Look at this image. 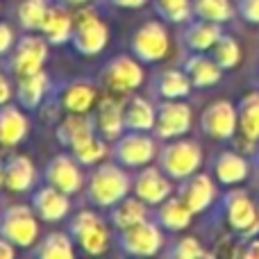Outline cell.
I'll return each instance as SVG.
<instances>
[{
	"label": "cell",
	"mask_w": 259,
	"mask_h": 259,
	"mask_svg": "<svg viewBox=\"0 0 259 259\" xmlns=\"http://www.w3.org/2000/svg\"><path fill=\"white\" fill-rule=\"evenodd\" d=\"M193 3V16L196 18H205V21H214V23H228L234 18L237 9L230 0H191Z\"/></svg>",
	"instance_id": "e575fe53"
},
{
	"label": "cell",
	"mask_w": 259,
	"mask_h": 259,
	"mask_svg": "<svg viewBox=\"0 0 259 259\" xmlns=\"http://www.w3.org/2000/svg\"><path fill=\"white\" fill-rule=\"evenodd\" d=\"M123 114H125V130H132V132H152L155 130L157 107L148 98L127 96L123 100Z\"/></svg>",
	"instance_id": "f1b7e54d"
},
{
	"label": "cell",
	"mask_w": 259,
	"mask_h": 259,
	"mask_svg": "<svg viewBox=\"0 0 259 259\" xmlns=\"http://www.w3.org/2000/svg\"><path fill=\"white\" fill-rule=\"evenodd\" d=\"M30 205L34 209V214L39 216V221H44V223H62L71 214L73 202L68 193L46 184V187H39L32 193Z\"/></svg>",
	"instance_id": "2e32d148"
},
{
	"label": "cell",
	"mask_w": 259,
	"mask_h": 259,
	"mask_svg": "<svg viewBox=\"0 0 259 259\" xmlns=\"http://www.w3.org/2000/svg\"><path fill=\"white\" fill-rule=\"evenodd\" d=\"M164 232L166 230L155 219L152 221L146 219L127 230H118V237H116L118 252L130 257H152L164 248L166 243Z\"/></svg>",
	"instance_id": "277c9868"
},
{
	"label": "cell",
	"mask_w": 259,
	"mask_h": 259,
	"mask_svg": "<svg viewBox=\"0 0 259 259\" xmlns=\"http://www.w3.org/2000/svg\"><path fill=\"white\" fill-rule=\"evenodd\" d=\"M146 80L143 64L134 55H114L100 68V84L112 94H132Z\"/></svg>",
	"instance_id": "5b68a950"
},
{
	"label": "cell",
	"mask_w": 259,
	"mask_h": 259,
	"mask_svg": "<svg viewBox=\"0 0 259 259\" xmlns=\"http://www.w3.org/2000/svg\"><path fill=\"white\" fill-rule=\"evenodd\" d=\"M109 223L116 230H127L132 225L141 223V221L150 219L148 214V205L137 196H127L121 202H116L114 207H109Z\"/></svg>",
	"instance_id": "4dcf8cb0"
},
{
	"label": "cell",
	"mask_w": 259,
	"mask_h": 259,
	"mask_svg": "<svg viewBox=\"0 0 259 259\" xmlns=\"http://www.w3.org/2000/svg\"><path fill=\"white\" fill-rule=\"evenodd\" d=\"M112 152V159L116 164L125 166V168H141V166H148L152 159L157 157L159 148H157V137L148 132H132V130H125L116 141L109 148Z\"/></svg>",
	"instance_id": "8992f818"
},
{
	"label": "cell",
	"mask_w": 259,
	"mask_h": 259,
	"mask_svg": "<svg viewBox=\"0 0 259 259\" xmlns=\"http://www.w3.org/2000/svg\"><path fill=\"white\" fill-rule=\"evenodd\" d=\"M14 44H16V39H14L12 25H9V23H0V57L12 53Z\"/></svg>",
	"instance_id": "60d3db41"
},
{
	"label": "cell",
	"mask_w": 259,
	"mask_h": 259,
	"mask_svg": "<svg viewBox=\"0 0 259 259\" xmlns=\"http://www.w3.org/2000/svg\"><path fill=\"white\" fill-rule=\"evenodd\" d=\"M239 109V127L241 134L250 141H259V94H246L241 103L237 105Z\"/></svg>",
	"instance_id": "d6a6232c"
},
{
	"label": "cell",
	"mask_w": 259,
	"mask_h": 259,
	"mask_svg": "<svg viewBox=\"0 0 259 259\" xmlns=\"http://www.w3.org/2000/svg\"><path fill=\"white\" fill-rule=\"evenodd\" d=\"M173 180L159 166H143L132 180V193L148 207H157L173 196Z\"/></svg>",
	"instance_id": "9a60e30c"
},
{
	"label": "cell",
	"mask_w": 259,
	"mask_h": 259,
	"mask_svg": "<svg viewBox=\"0 0 259 259\" xmlns=\"http://www.w3.org/2000/svg\"><path fill=\"white\" fill-rule=\"evenodd\" d=\"M170 39L166 25L159 21H146L130 39V53L141 64H155L168 55Z\"/></svg>",
	"instance_id": "30bf717a"
},
{
	"label": "cell",
	"mask_w": 259,
	"mask_h": 259,
	"mask_svg": "<svg viewBox=\"0 0 259 259\" xmlns=\"http://www.w3.org/2000/svg\"><path fill=\"white\" fill-rule=\"evenodd\" d=\"M109 3L116 5V7H123V9H139V7H143L148 0H109Z\"/></svg>",
	"instance_id": "f6af8a7d"
},
{
	"label": "cell",
	"mask_w": 259,
	"mask_h": 259,
	"mask_svg": "<svg viewBox=\"0 0 259 259\" xmlns=\"http://www.w3.org/2000/svg\"><path fill=\"white\" fill-rule=\"evenodd\" d=\"M50 87L53 84H50V77L46 71L18 77L16 80V103L21 105L25 112L39 109L41 105L46 103V98H48Z\"/></svg>",
	"instance_id": "603a6c76"
},
{
	"label": "cell",
	"mask_w": 259,
	"mask_h": 259,
	"mask_svg": "<svg viewBox=\"0 0 259 259\" xmlns=\"http://www.w3.org/2000/svg\"><path fill=\"white\" fill-rule=\"evenodd\" d=\"M252 161H255V166H259V143H257V150H255V155H252Z\"/></svg>",
	"instance_id": "c3c4849f"
},
{
	"label": "cell",
	"mask_w": 259,
	"mask_h": 259,
	"mask_svg": "<svg viewBox=\"0 0 259 259\" xmlns=\"http://www.w3.org/2000/svg\"><path fill=\"white\" fill-rule=\"evenodd\" d=\"M30 121L23 114L21 105H0V146L14 148L27 137Z\"/></svg>",
	"instance_id": "4316f807"
},
{
	"label": "cell",
	"mask_w": 259,
	"mask_h": 259,
	"mask_svg": "<svg viewBox=\"0 0 259 259\" xmlns=\"http://www.w3.org/2000/svg\"><path fill=\"white\" fill-rule=\"evenodd\" d=\"M53 3L64 5V7H84V5L91 3V0H53Z\"/></svg>",
	"instance_id": "bcb514c9"
},
{
	"label": "cell",
	"mask_w": 259,
	"mask_h": 259,
	"mask_svg": "<svg viewBox=\"0 0 259 259\" xmlns=\"http://www.w3.org/2000/svg\"><path fill=\"white\" fill-rule=\"evenodd\" d=\"M44 182L50 187L59 189V191L75 196L84 189V173H82V164L68 152H59L46 164L44 168Z\"/></svg>",
	"instance_id": "4fadbf2b"
},
{
	"label": "cell",
	"mask_w": 259,
	"mask_h": 259,
	"mask_svg": "<svg viewBox=\"0 0 259 259\" xmlns=\"http://www.w3.org/2000/svg\"><path fill=\"white\" fill-rule=\"evenodd\" d=\"M5 187V161L0 159V189Z\"/></svg>",
	"instance_id": "7dc6e473"
},
{
	"label": "cell",
	"mask_w": 259,
	"mask_h": 259,
	"mask_svg": "<svg viewBox=\"0 0 259 259\" xmlns=\"http://www.w3.org/2000/svg\"><path fill=\"white\" fill-rule=\"evenodd\" d=\"M221 36H223L221 23L205 21V18H198V21L191 18L189 23H184L182 41L191 53H207V50L214 48Z\"/></svg>",
	"instance_id": "7402d4cb"
},
{
	"label": "cell",
	"mask_w": 259,
	"mask_h": 259,
	"mask_svg": "<svg viewBox=\"0 0 259 259\" xmlns=\"http://www.w3.org/2000/svg\"><path fill=\"white\" fill-rule=\"evenodd\" d=\"M132 175L116 161L98 164L87 180V200L98 209H109L132 193Z\"/></svg>",
	"instance_id": "6da1fadb"
},
{
	"label": "cell",
	"mask_w": 259,
	"mask_h": 259,
	"mask_svg": "<svg viewBox=\"0 0 259 259\" xmlns=\"http://www.w3.org/2000/svg\"><path fill=\"white\" fill-rule=\"evenodd\" d=\"M214 178L223 187H237V184L246 182L248 173H250V164L243 155L234 150H223L216 155L214 159Z\"/></svg>",
	"instance_id": "cb8c5ba5"
},
{
	"label": "cell",
	"mask_w": 259,
	"mask_h": 259,
	"mask_svg": "<svg viewBox=\"0 0 259 259\" xmlns=\"http://www.w3.org/2000/svg\"><path fill=\"white\" fill-rule=\"evenodd\" d=\"M157 166L168 175L173 182L191 178L202 166V148L191 139H170L157 152Z\"/></svg>",
	"instance_id": "7a4b0ae2"
},
{
	"label": "cell",
	"mask_w": 259,
	"mask_h": 259,
	"mask_svg": "<svg viewBox=\"0 0 259 259\" xmlns=\"http://www.w3.org/2000/svg\"><path fill=\"white\" fill-rule=\"evenodd\" d=\"M68 234L87 255H103L109 246V230L96 211L80 209L68 221Z\"/></svg>",
	"instance_id": "52a82bcc"
},
{
	"label": "cell",
	"mask_w": 259,
	"mask_h": 259,
	"mask_svg": "<svg viewBox=\"0 0 259 259\" xmlns=\"http://www.w3.org/2000/svg\"><path fill=\"white\" fill-rule=\"evenodd\" d=\"M96 84L87 80H73L59 91V107L68 114H89L96 105Z\"/></svg>",
	"instance_id": "d4e9b609"
},
{
	"label": "cell",
	"mask_w": 259,
	"mask_h": 259,
	"mask_svg": "<svg viewBox=\"0 0 259 259\" xmlns=\"http://www.w3.org/2000/svg\"><path fill=\"white\" fill-rule=\"evenodd\" d=\"M157 123H155V134L161 141H170V139H180L191 130L193 114L184 100H157Z\"/></svg>",
	"instance_id": "7c38bea8"
},
{
	"label": "cell",
	"mask_w": 259,
	"mask_h": 259,
	"mask_svg": "<svg viewBox=\"0 0 259 259\" xmlns=\"http://www.w3.org/2000/svg\"><path fill=\"white\" fill-rule=\"evenodd\" d=\"M166 257H175V259H198V257H207V250L202 248L200 239L196 237H182L168 248Z\"/></svg>",
	"instance_id": "f35d334b"
},
{
	"label": "cell",
	"mask_w": 259,
	"mask_h": 259,
	"mask_svg": "<svg viewBox=\"0 0 259 259\" xmlns=\"http://www.w3.org/2000/svg\"><path fill=\"white\" fill-rule=\"evenodd\" d=\"M211 57L216 59V64H219L223 71H232V68L239 66V62H241V46H239V41L234 39L232 34H225L221 36L219 41H216V46L211 48Z\"/></svg>",
	"instance_id": "8d00e7d4"
},
{
	"label": "cell",
	"mask_w": 259,
	"mask_h": 259,
	"mask_svg": "<svg viewBox=\"0 0 259 259\" xmlns=\"http://www.w3.org/2000/svg\"><path fill=\"white\" fill-rule=\"evenodd\" d=\"M107 143L109 141H105V139L98 134V137H94L91 141H87L84 146H80L77 150H73L71 155L75 157L82 166H98L100 161L105 159V155L109 152Z\"/></svg>",
	"instance_id": "74e56055"
},
{
	"label": "cell",
	"mask_w": 259,
	"mask_h": 259,
	"mask_svg": "<svg viewBox=\"0 0 259 259\" xmlns=\"http://www.w3.org/2000/svg\"><path fill=\"white\" fill-rule=\"evenodd\" d=\"M109 44V27L98 16L94 7H77L73 14V36L71 46L82 57H96Z\"/></svg>",
	"instance_id": "3957f363"
},
{
	"label": "cell",
	"mask_w": 259,
	"mask_h": 259,
	"mask_svg": "<svg viewBox=\"0 0 259 259\" xmlns=\"http://www.w3.org/2000/svg\"><path fill=\"white\" fill-rule=\"evenodd\" d=\"M48 41L44 39V34H36V32H25L21 39L14 44L12 55H9L7 62V71L14 77H25L32 73L44 71L46 57H48Z\"/></svg>",
	"instance_id": "ba28073f"
},
{
	"label": "cell",
	"mask_w": 259,
	"mask_h": 259,
	"mask_svg": "<svg viewBox=\"0 0 259 259\" xmlns=\"http://www.w3.org/2000/svg\"><path fill=\"white\" fill-rule=\"evenodd\" d=\"M48 9L50 0H23L16 9V21L23 32H39Z\"/></svg>",
	"instance_id": "836d02e7"
},
{
	"label": "cell",
	"mask_w": 259,
	"mask_h": 259,
	"mask_svg": "<svg viewBox=\"0 0 259 259\" xmlns=\"http://www.w3.org/2000/svg\"><path fill=\"white\" fill-rule=\"evenodd\" d=\"M36 182L34 161L27 155H9L5 159V187L14 193L30 191Z\"/></svg>",
	"instance_id": "484cf974"
},
{
	"label": "cell",
	"mask_w": 259,
	"mask_h": 259,
	"mask_svg": "<svg viewBox=\"0 0 259 259\" xmlns=\"http://www.w3.org/2000/svg\"><path fill=\"white\" fill-rule=\"evenodd\" d=\"M55 137H57V141L62 143L66 150H71V152L77 150V148L84 146L87 141L98 137L96 116L94 114H68V116L57 125Z\"/></svg>",
	"instance_id": "ac0fdd59"
},
{
	"label": "cell",
	"mask_w": 259,
	"mask_h": 259,
	"mask_svg": "<svg viewBox=\"0 0 259 259\" xmlns=\"http://www.w3.org/2000/svg\"><path fill=\"white\" fill-rule=\"evenodd\" d=\"M193 211L187 207V202L180 196H170L166 198L161 205H157L155 209V221L166 230V232H182L191 225Z\"/></svg>",
	"instance_id": "f546056e"
},
{
	"label": "cell",
	"mask_w": 259,
	"mask_h": 259,
	"mask_svg": "<svg viewBox=\"0 0 259 259\" xmlns=\"http://www.w3.org/2000/svg\"><path fill=\"white\" fill-rule=\"evenodd\" d=\"M182 71L189 75L191 84L196 89H209V87L219 84L223 77V68L216 64V59L211 55L205 53H191L184 57Z\"/></svg>",
	"instance_id": "ffe728a7"
},
{
	"label": "cell",
	"mask_w": 259,
	"mask_h": 259,
	"mask_svg": "<svg viewBox=\"0 0 259 259\" xmlns=\"http://www.w3.org/2000/svg\"><path fill=\"white\" fill-rule=\"evenodd\" d=\"M223 214L228 225L243 239H252L259 232V214L255 202L243 189H232L223 196Z\"/></svg>",
	"instance_id": "8fae6325"
},
{
	"label": "cell",
	"mask_w": 259,
	"mask_h": 259,
	"mask_svg": "<svg viewBox=\"0 0 259 259\" xmlns=\"http://www.w3.org/2000/svg\"><path fill=\"white\" fill-rule=\"evenodd\" d=\"M41 34L44 39L48 41L50 46H64V44H71V36H73V14L68 12V7L64 5L53 3L46 14L44 23H41Z\"/></svg>",
	"instance_id": "44dd1931"
},
{
	"label": "cell",
	"mask_w": 259,
	"mask_h": 259,
	"mask_svg": "<svg viewBox=\"0 0 259 259\" xmlns=\"http://www.w3.org/2000/svg\"><path fill=\"white\" fill-rule=\"evenodd\" d=\"M0 237L16 248H30L39 239V216L27 205H9L0 214Z\"/></svg>",
	"instance_id": "9c48e42d"
},
{
	"label": "cell",
	"mask_w": 259,
	"mask_h": 259,
	"mask_svg": "<svg viewBox=\"0 0 259 259\" xmlns=\"http://www.w3.org/2000/svg\"><path fill=\"white\" fill-rule=\"evenodd\" d=\"M155 12L159 14L161 21L178 23V25H184L191 18H196L191 0H155Z\"/></svg>",
	"instance_id": "d590c367"
},
{
	"label": "cell",
	"mask_w": 259,
	"mask_h": 259,
	"mask_svg": "<svg viewBox=\"0 0 259 259\" xmlns=\"http://www.w3.org/2000/svg\"><path fill=\"white\" fill-rule=\"evenodd\" d=\"M237 14L250 25H259V0H237Z\"/></svg>",
	"instance_id": "ab89813d"
},
{
	"label": "cell",
	"mask_w": 259,
	"mask_h": 259,
	"mask_svg": "<svg viewBox=\"0 0 259 259\" xmlns=\"http://www.w3.org/2000/svg\"><path fill=\"white\" fill-rule=\"evenodd\" d=\"M191 89L193 84L182 68H166L155 75L152 82V94L157 96V100H184Z\"/></svg>",
	"instance_id": "83f0119b"
},
{
	"label": "cell",
	"mask_w": 259,
	"mask_h": 259,
	"mask_svg": "<svg viewBox=\"0 0 259 259\" xmlns=\"http://www.w3.org/2000/svg\"><path fill=\"white\" fill-rule=\"evenodd\" d=\"M200 130L214 141H230L239 130V109L230 100H214L200 114Z\"/></svg>",
	"instance_id": "5bb4252c"
},
{
	"label": "cell",
	"mask_w": 259,
	"mask_h": 259,
	"mask_svg": "<svg viewBox=\"0 0 259 259\" xmlns=\"http://www.w3.org/2000/svg\"><path fill=\"white\" fill-rule=\"evenodd\" d=\"M241 255L246 259H259V239H246V246H243Z\"/></svg>",
	"instance_id": "b9f144b4"
},
{
	"label": "cell",
	"mask_w": 259,
	"mask_h": 259,
	"mask_svg": "<svg viewBox=\"0 0 259 259\" xmlns=\"http://www.w3.org/2000/svg\"><path fill=\"white\" fill-rule=\"evenodd\" d=\"M14 255H16V246L9 239L0 237V259H12Z\"/></svg>",
	"instance_id": "ee69618b"
},
{
	"label": "cell",
	"mask_w": 259,
	"mask_h": 259,
	"mask_svg": "<svg viewBox=\"0 0 259 259\" xmlns=\"http://www.w3.org/2000/svg\"><path fill=\"white\" fill-rule=\"evenodd\" d=\"M96 127L98 134L105 141L114 143L123 132H125V114H123V100H118L116 96H105L98 103L96 109Z\"/></svg>",
	"instance_id": "d6986e66"
},
{
	"label": "cell",
	"mask_w": 259,
	"mask_h": 259,
	"mask_svg": "<svg viewBox=\"0 0 259 259\" xmlns=\"http://www.w3.org/2000/svg\"><path fill=\"white\" fill-rule=\"evenodd\" d=\"M32 257L36 259H73L75 257V241L71 234L50 232L39 246L32 250Z\"/></svg>",
	"instance_id": "1f68e13d"
},
{
	"label": "cell",
	"mask_w": 259,
	"mask_h": 259,
	"mask_svg": "<svg viewBox=\"0 0 259 259\" xmlns=\"http://www.w3.org/2000/svg\"><path fill=\"white\" fill-rule=\"evenodd\" d=\"M12 82L7 80V77L0 73V105H7L9 100H12Z\"/></svg>",
	"instance_id": "7bdbcfd3"
},
{
	"label": "cell",
	"mask_w": 259,
	"mask_h": 259,
	"mask_svg": "<svg viewBox=\"0 0 259 259\" xmlns=\"http://www.w3.org/2000/svg\"><path fill=\"white\" fill-rule=\"evenodd\" d=\"M178 196L187 202V207L193 214H205V211L214 205L219 191H216V184H214V180H211V175L198 170L191 178L182 180V184H180V189H178Z\"/></svg>",
	"instance_id": "e0dca14e"
}]
</instances>
